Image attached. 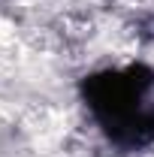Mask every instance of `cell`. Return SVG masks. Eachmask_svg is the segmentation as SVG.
Listing matches in <instances>:
<instances>
[{"label":"cell","mask_w":154,"mask_h":157,"mask_svg":"<svg viewBox=\"0 0 154 157\" xmlns=\"http://www.w3.org/2000/svg\"><path fill=\"white\" fill-rule=\"evenodd\" d=\"M82 100L103 136L124 151L154 145V70L109 67L82 82Z\"/></svg>","instance_id":"1"}]
</instances>
